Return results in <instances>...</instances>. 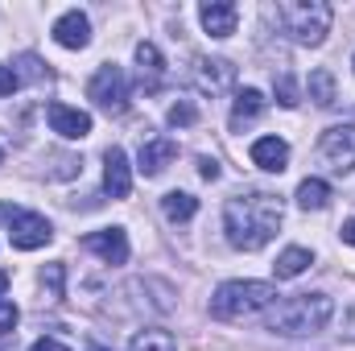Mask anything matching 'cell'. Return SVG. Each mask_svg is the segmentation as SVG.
<instances>
[{
  "instance_id": "1",
  "label": "cell",
  "mask_w": 355,
  "mask_h": 351,
  "mask_svg": "<svg viewBox=\"0 0 355 351\" xmlns=\"http://www.w3.org/2000/svg\"><path fill=\"white\" fill-rule=\"evenodd\" d=\"M223 228H227V244L232 248H244V252L265 248L277 236V228H281V198L265 194V190H248V194L227 198Z\"/></svg>"
},
{
  "instance_id": "2",
  "label": "cell",
  "mask_w": 355,
  "mask_h": 351,
  "mask_svg": "<svg viewBox=\"0 0 355 351\" xmlns=\"http://www.w3.org/2000/svg\"><path fill=\"white\" fill-rule=\"evenodd\" d=\"M331 314H335V302L327 293H297L268 310L265 327L272 335H314L331 323Z\"/></svg>"
},
{
  "instance_id": "3",
  "label": "cell",
  "mask_w": 355,
  "mask_h": 351,
  "mask_svg": "<svg viewBox=\"0 0 355 351\" xmlns=\"http://www.w3.org/2000/svg\"><path fill=\"white\" fill-rule=\"evenodd\" d=\"M272 302H277V289L268 281H223L211 298V314L215 318H248Z\"/></svg>"
},
{
  "instance_id": "4",
  "label": "cell",
  "mask_w": 355,
  "mask_h": 351,
  "mask_svg": "<svg viewBox=\"0 0 355 351\" xmlns=\"http://www.w3.org/2000/svg\"><path fill=\"white\" fill-rule=\"evenodd\" d=\"M331 4L327 0H285L277 4V21L302 42V46H318L331 33Z\"/></svg>"
},
{
  "instance_id": "5",
  "label": "cell",
  "mask_w": 355,
  "mask_h": 351,
  "mask_svg": "<svg viewBox=\"0 0 355 351\" xmlns=\"http://www.w3.org/2000/svg\"><path fill=\"white\" fill-rule=\"evenodd\" d=\"M0 215L8 219V240H12V248H21V252H33V248H42V244L54 240V228H50L46 215L12 211V207H0Z\"/></svg>"
},
{
  "instance_id": "6",
  "label": "cell",
  "mask_w": 355,
  "mask_h": 351,
  "mask_svg": "<svg viewBox=\"0 0 355 351\" xmlns=\"http://www.w3.org/2000/svg\"><path fill=\"white\" fill-rule=\"evenodd\" d=\"M87 95L103 108V112H112V116H120V112H128V75L120 71V67H99L95 71V79H91V87H87Z\"/></svg>"
},
{
  "instance_id": "7",
  "label": "cell",
  "mask_w": 355,
  "mask_h": 351,
  "mask_svg": "<svg viewBox=\"0 0 355 351\" xmlns=\"http://www.w3.org/2000/svg\"><path fill=\"white\" fill-rule=\"evenodd\" d=\"M318 157L335 170V174H352L355 170V124H335L322 132L318 141Z\"/></svg>"
},
{
  "instance_id": "8",
  "label": "cell",
  "mask_w": 355,
  "mask_h": 351,
  "mask_svg": "<svg viewBox=\"0 0 355 351\" xmlns=\"http://www.w3.org/2000/svg\"><path fill=\"white\" fill-rule=\"evenodd\" d=\"M46 120H50V128H54L58 137H67V141H83L91 132V116L79 112V108H67V103H50V108H46Z\"/></svg>"
},
{
  "instance_id": "9",
  "label": "cell",
  "mask_w": 355,
  "mask_h": 351,
  "mask_svg": "<svg viewBox=\"0 0 355 351\" xmlns=\"http://www.w3.org/2000/svg\"><path fill=\"white\" fill-rule=\"evenodd\" d=\"M194 83H198V91H207V95H223V91L236 83V67L227 58H198Z\"/></svg>"
},
{
  "instance_id": "10",
  "label": "cell",
  "mask_w": 355,
  "mask_h": 351,
  "mask_svg": "<svg viewBox=\"0 0 355 351\" xmlns=\"http://www.w3.org/2000/svg\"><path fill=\"white\" fill-rule=\"evenodd\" d=\"M83 248L95 252V257H103L107 264H124L128 261V236H124L120 228H103V232L83 236Z\"/></svg>"
},
{
  "instance_id": "11",
  "label": "cell",
  "mask_w": 355,
  "mask_h": 351,
  "mask_svg": "<svg viewBox=\"0 0 355 351\" xmlns=\"http://www.w3.org/2000/svg\"><path fill=\"white\" fill-rule=\"evenodd\" d=\"M198 17H202V29L211 37H232L236 33V21H240V8L232 0H207L198 8Z\"/></svg>"
},
{
  "instance_id": "12",
  "label": "cell",
  "mask_w": 355,
  "mask_h": 351,
  "mask_svg": "<svg viewBox=\"0 0 355 351\" xmlns=\"http://www.w3.org/2000/svg\"><path fill=\"white\" fill-rule=\"evenodd\" d=\"M103 190H107V198H128V190H132L128 157H124V149H116V145L103 153Z\"/></svg>"
},
{
  "instance_id": "13",
  "label": "cell",
  "mask_w": 355,
  "mask_h": 351,
  "mask_svg": "<svg viewBox=\"0 0 355 351\" xmlns=\"http://www.w3.org/2000/svg\"><path fill=\"white\" fill-rule=\"evenodd\" d=\"M54 42L67 46V50H83V46L91 42V21L79 12V8L62 12V17L54 21Z\"/></svg>"
},
{
  "instance_id": "14",
  "label": "cell",
  "mask_w": 355,
  "mask_h": 351,
  "mask_svg": "<svg viewBox=\"0 0 355 351\" xmlns=\"http://www.w3.org/2000/svg\"><path fill=\"white\" fill-rule=\"evenodd\" d=\"M174 157H178V145L170 141V137H157V141H145V145H141V153H137V170H141L145 178H157Z\"/></svg>"
},
{
  "instance_id": "15",
  "label": "cell",
  "mask_w": 355,
  "mask_h": 351,
  "mask_svg": "<svg viewBox=\"0 0 355 351\" xmlns=\"http://www.w3.org/2000/svg\"><path fill=\"white\" fill-rule=\"evenodd\" d=\"M137 71H141L145 95L162 91V83H166V62H162V50H157L153 42H141V46H137Z\"/></svg>"
},
{
  "instance_id": "16",
  "label": "cell",
  "mask_w": 355,
  "mask_h": 351,
  "mask_svg": "<svg viewBox=\"0 0 355 351\" xmlns=\"http://www.w3.org/2000/svg\"><path fill=\"white\" fill-rule=\"evenodd\" d=\"M252 162L268 170V174H281L285 170V162H289V145L281 141V137H261L257 145H252Z\"/></svg>"
},
{
  "instance_id": "17",
  "label": "cell",
  "mask_w": 355,
  "mask_h": 351,
  "mask_svg": "<svg viewBox=\"0 0 355 351\" xmlns=\"http://www.w3.org/2000/svg\"><path fill=\"white\" fill-rule=\"evenodd\" d=\"M265 112V95L257 87H244V91H236V103H232V128L240 132L244 124H252L257 116Z\"/></svg>"
},
{
  "instance_id": "18",
  "label": "cell",
  "mask_w": 355,
  "mask_h": 351,
  "mask_svg": "<svg viewBox=\"0 0 355 351\" xmlns=\"http://www.w3.org/2000/svg\"><path fill=\"white\" fill-rule=\"evenodd\" d=\"M310 248H285L281 257H277V264H272V273H277V281H289V277H302L306 268H310Z\"/></svg>"
},
{
  "instance_id": "19",
  "label": "cell",
  "mask_w": 355,
  "mask_h": 351,
  "mask_svg": "<svg viewBox=\"0 0 355 351\" xmlns=\"http://www.w3.org/2000/svg\"><path fill=\"white\" fill-rule=\"evenodd\" d=\"M331 203V186L322 182V178H306L302 186H297V207L302 211H322Z\"/></svg>"
},
{
  "instance_id": "20",
  "label": "cell",
  "mask_w": 355,
  "mask_h": 351,
  "mask_svg": "<svg viewBox=\"0 0 355 351\" xmlns=\"http://www.w3.org/2000/svg\"><path fill=\"white\" fill-rule=\"evenodd\" d=\"M162 211H166V219H170V223H186V219L198 211V198H194V194H186V190H170V194L162 198Z\"/></svg>"
},
{
  "instance_id": "21",
  "label": "cell",
  "mask_w": 355,
  "mask_h": 351,
  "mask_svg": "<svg viewBox=\"0 0 355 351\" xmlns=\"http://www.w3.org/2000/svg\"><path fill=\"white\" fill-rule=\"evenodd\" d=\"M128 351H178V343H174V335H170V331L149 327V331H141V335L128 343Z\"/></svg>"
},
{
  "instance_id": "22",
  "label": "cell",
  "mask_w": 355,
  "mask_h": 351,
  "mask_svg": "<svg viewBox=\"0 0 355 351\" xmlns=\"http://www.w3.org/2000/svg\"><path fill=\"white\" fill-rule=\"evenodd\" d=\"M310 99H314L318 108H331V103H335V75H331L327 67L310 71Z\"/></svg>"
},
{
  "instance_id": "23",
  "label": "cell",
  "mask_w": 355,
  "mask_h": 351,
  "mask_svg": "<svg viewBox=\"0 0 355 351\" xmlns=\"http://www.w3.org/2000/svg\"><path fill=\"white\" fill-rule=\"evenodd\" d=\"M21 71H17V83L21 79H29V83H42V79H50V71H46V62L42 58H33V54H21V62H17Z\"/></svg>"
},
{
  "instance_id": "24",
  "label": "cell",
  "mask_w": 355,
  "mask_h": 351,
  "mask_svg": "<svg viewBox=\"0 0 355 351\" xmlns=\"http://www.w3.org/2000/svg\"><path fill=\"white\" fill-rule=\"evenodd\" d=\"M166 120H170L174 128H190V124L198 120V108H194L190 99H178L174 108H170V116H166Z\"/></svg>"
},
{
  "instance_id": "25",
  "label": "cell",
  "mask_w": 355,
  "mask_h": 351,
  "mask_svg": "<svg viewBox=\"0 0 355 351\" xmlns=\"http://www.w3.org/2000/svg\"><path fill=\"white\" fill-rule=\"evenodd\" d=\"M272 87H277V99H281L285 108H293V103H297V83H293L289 75H277V79H272Z\"/></svg>"
},
{
  "instance_id": "26",
  "label": "cell",
  "mask_w": 355,
  "mask_h": 351,
  "mask_svg": "<svg viewBox=\"0 0 355 351\" xmlns=\"http://www.w3.org/2000/svg\"><path fill=\"white\" fill-rule=\"evenodd\" d=\"M42 285H50V298L58 302V298H62V264H46V273H42Z\"/></svg>"
},
{
  "instance_id": "27",
  "label": "cell",
  "mask_w": 355,
  "mask_h": 351,
  "mask_svg": "<svg viewBox=\"0 0 355 351\" xmlns=\"http://www.w3.org/2000/svg\"><path fill=\"white\" fill-rule=\"evenodd\" d=\"M12 91H17V71L0 67V95H12Z\"/></svg>"
},
{
  "instance_id": "28",
  "label": "cell",
  "mask_w": 355,
  "mask_h": 351,
  "mask_svg": "<svg viewBox=\"0 0 355 351\" xmlns=\"http://www.w3.org/2000/svg\"><path fill=\"white\" fill-rule=\"evenodd\" d=\"M339 327H343V339H355V306L343 310V323H339Z\"/></svg>"
},
{
  "instance_id": "29",
  "label": "cell",
  "mask_w": 355,
  "mask_h": 351,
  "mask_svg": "<svg viewBox=\"0 0 355 351\" xmlns=\"http://www.w3.org/2000/svg\"><path fill=\"white\" fill-rule=\"evenodd\" d=\"M198 174L207 178V182H215V178H219V166H215L211 157H202V162H198Z\"/></svg>"
},
{
  "instance_id": "30",
  "label": "cell",
  "mask_w": 355,
  "mask_h": 351,
  "mask_svg": "<svg viewBox=\"0 0 355 351\" xmlns=\"http://www.w3.org/2000/svg\"><path fill=\"white\" fill-rule=\"evenodd\" d=\"M29 351H71V348H62L58 339H37V343H33Z\"/></svg>"
},
{
  "instance_id": "31",
  "label": "cell",
  "mask_w": 355,
  "mask_h": 351,
  "mask_svg": "<svg viewBox=\"0 0 355 351\" xmlns=\"http://www.w3.org/2000/svg\"><path fill=\"white\" fill-rule=\"evenodd\" d=\"M339 236H343V240H347V244L355 248V219H347V223L339 228Z\"/></svg>"
},
{
  "instance_id": "32",
  "label": "cell",
  "mask_w": 355,
  "mask_h": 351,
  "mask_svg": "<svg viewBox=\"0 0 355 351\" xmlns=\"http://www.w3.org/2000/svg\"><path fill=\"white\" fill-rule=\"evenodd\" d=\"M4 293H8V273H0V310L8 306V298H4Z\"/></svg>"
},
{
  "instance_id": "33",
  "label": "cell",
  "mask_w": 355,
  "mask_h": 351,
  "mask_svg": "<svg viewBox=\"0 0 355 351\" xmlns=\"http://www.w3.org/2000/svg\"><path fill=\"white\" fill-rule=\"evenodd\" d=\"M91 351H112V348H91Z\"/></svg>"
},
{
  "instance_id": "34",
  "label": "cell",
  "mask_w": 355,
  "mask_h": 351,
  "mask_svg": "<svg viewBox=\"0 0 355 351\" xmlns=\"http://www.w3.org/2000/svg\"><path fill=\"white\" fill-rule=\"evenodd\" d=\"M352 67H355V58H352Z\"/></svg>"
}]
</instances>
